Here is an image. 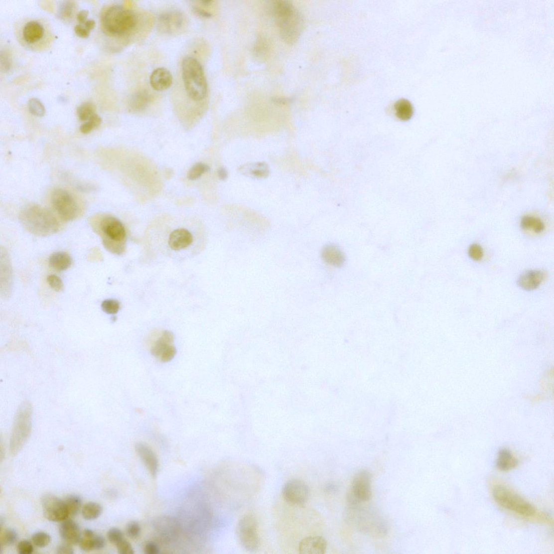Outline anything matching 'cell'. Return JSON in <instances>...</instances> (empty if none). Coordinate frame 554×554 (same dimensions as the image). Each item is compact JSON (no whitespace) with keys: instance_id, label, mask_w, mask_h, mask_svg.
<instances>
[{"instance_id":"cell-30","label":"cell","mask_w":554,"mask_h":554,"mask_svg":"<svg viewBox=\"0 0 554 554\" xmlns=\"http://www.w3.org/2000/svg\"><path fill=\"white\" fill-rule=\"evenodd\" d=\"M102 506L96 502H89L82 509L83 518L87 520H95L103 513Z\"/></svg>"},{"instance_id":"cell-41","label":"cell","mask_w":554,"mask_h":554,"mask_svg":"<svg viewBox=\"0 0 554 554\" xmlns=\"http://www.w3.org/2000/svg\"><path fill=\"white\" fill-rule=\"evenodd\" d=\"M47 280L49 286L55 291L61 292L64 289V284L58 276L54 275H50L47 277Z\"/></svg>"},{"instance_id":"cell-7","label":"cell","mask_w":554,"mask_h":554,"mask_svg":"<svg viewBox=\"0 0 554 554\" xmlns=\"http://www.w3.org/2000/svg\"><path fill=\"white\" fill-rule=\"evenodd\" d=\"M32 408L29 403L25 402L18 409L12 427L10 440V451L16 454L26 443L31 429Z\"/></svg>"},{"instance_id":"cell-2","label":"cell","mask_w":554,"mask_h":554,"mask_svg":"<svg viewBox=\"0 0 554 554\" xmlns=\"http://www.w3.org/2000/svg\"><path fill=\"white\" fill-rule=\"evenodd\" d=\"M101 26L105 34L112 37H122L133 31L137 24L135 12L123 6L113 4L101 14Z\"/></svg>"},{"instance_id":"cell-20","label":"cell","mask_w":554,"mask_h":554,"mask_svg":"<svg viewBox=\"0 0 554 554\" xmlns=\"http://www.w3.org/2000/svg\"><path fill=\"white\" fill-rule=\"evenodd\" d=\"M323 260L330 265L341 267L345 263V256L342 251L333 245H327L322 252Z\"/></svg>"},{"instance_id":"cell-14","label":"cell","mask_w":554,"mask_h":554,"mask_svg":"<svg viewBox=\"0 0 554 554\" xmlns=\"http://www.w3.org/2000/svg\"><path fill=\"white\" fill-rule=\"evenodd\" d=\"M327 544L322 537L311 536L302 540L298 547L300 554H324Z\"/></svg>"},{"instance_id":"cell-24","label":"cell","mask_w":554,"mask_h":554,"mask_svg":"<svg viewBox=\"0 0 554 554\" xmlns=\"http://www.w3.org/2000/svg\"><path fill=\"white\" fill-rule=\"evenodd\" d=\"M72 263L71 257L64 252L56 253L50 256L49 259V266L58 272H63L70 268Z\"/></svg>"},{"instance_id":"cell-51","label":"cell","mask_w":554,"mask_h":554,"mask_svg":"<svg viewBox=\"0 0 554 554\" xmlns=\"http://www.w3.org/2000/svg\"><path fill=\"white\" fill-rule=\"evenodd\" d=\"M144 552L146 554H158L160 553V549L159 546L155 543L149 542L144 547Z\"/></svg>"},{"instance_id":"cell-22","label":"cell","mask_w":554,"mask_h":554,"mask_svg":"<svg viewBox=\"0 0 554 554\" xmlns=\"http://www.w3.org/2000/svg\"><path fill=\"white\" fill-rule=\"evenodd\" d=\"M239 171L244 175L255 178H266L270 172L268 165L264 162L249 163L241 167Z\"/></svg>"},{"instance_id":"cell-33","label":"cell","mask_w":554,"mask_h":554,"mask_svg":"<svg viewBox=\"0 0 554 554\" xmlns=\"http://www.w3.org/2000/svg\"><path fill=\"white\" fill-rule=\"evenodd\" d=\"M96 111L95 105L90 102H86L78 107L77 115L81 122H87L93 115L96 114Z\"/></svg>"},{"instance_id":"cell-12","label":"cell","mask_w":554,"mask_h":554,"mask_svg":"<svg viewBox=\"0 0 554 554\" xmlns=\"http://www.w3.org/2000/svg\"><path fill=\"white\" fill-rule=\"evenodd\" d=\"M372 477L366 470L359 471L355 476L349 493L360 502L370 501L372 497Z\"/></svg>"},{"instance_id":"cell-46","label":"cell","mask_w":554,"mask_h":554,"mask_svg":"<svg viewBox=\"0 0 554 554\" xmlns=\"http://www.w3.org/2000/svg\"><path fill=\"white\" fill-rule=\"evenodd\" d=\"M17 551L20 554H31L34 552V547L29 541L22 540L17 544Z\"/></svg>"},{"instance_id":"cell-6","label":"cell","mask_w":554,"mask_h":554,"mask_svg":"<svg viewBox=\"0 0 554 554\" xmlns=\"http://www.w3.org/2000/svg\"><path fill=\"white\" fill-rule=\"evenodd\" d=\"M493 494L495 501L509 511L527 518H532L537 515L536 508L508 487L497 485L493 489Z\"/></svg>"},{"instance_id":"cell-54","label":"cell","mask_w":554,"mask_h":554,"mask_svg":"<svg viewBox=\"0 0 554 554\" xmlns=\"http://www.w3.org/2000/svg\"><path fill=\"white\" fill-rule=\"evenodd\" d=\"M192 9L194 13L199 17L204 18H210L212 16V14L210 13V12H208L204 9H201L199 7H193Z\"/></svg>"},{"instance_id":"cell-28","label":"cell","mask_w":554,"mask_h":554,"mask_svg":"<svg viewBox=\"0 0 554 554\" xmlns=\"http://www.w3.org/2000/svg\"><path fill=\"white\" fill-rule=\"evenodd\" d=\"M156 524L161 538L168 540L170 535H173L177 527L175 522L171 519L161 518L158 520Z\"/></svg>"},{"instance_id":"cell-19","label":"cell","mask_w":554,"mask_h":554,"mask_svg":"<svg viewBox=\"0 0 554 554\" xmlns=\"http://www.w3.org/2000/svg\"><path fill=\"white\" fill-rule=\"evenodd\" d=\"M544 278V274L541 271H528L519 277L518 284L520 287L525 290H533L540 286Z\"/></svg>"},{"instance_id":"cell-48","label":"cell","mask_w":554,"mask_h":554,"mask_svg":"<svg viewBox=\"0 0 554 554\" xmlns=\"http://www.w3.org/2000/svg\"><path fill=\"white\" fill-rule=\"evenodd\" d=\"M176 354H177V349L175 346L170 345L162 352L160 356L161 360L163 362H168L173 360Z\"/></svg>"},{"instance_id":"cell-49","label":"cell","mask_w":554,"mask_h":554,"mask_svg":"<svg viewBox=\"0 0 554 554\" xmlns=\"http://www.w3.org/2000/svg\"><path fill=\"white\" fill-rule=\"evenodd\" d=\"M1 65L2 70L4 72L9 70L11 66V59L10 58V55L7 52H4V53H1Z\"/></svg>"},{"instance_id":"cell-45","label":"cell","mask_w":554,"mask_h":554,"mask_svg":"<svg viewBox=\"0 0 554 554\" xmlns=\"http://www.w3.org/2000/svg\"><path fill=\"white\" fill-rule=\"evenodd\" d=\"M469 255L471 259L474 261L481 260L483 257V251L482 247L478 244L471 245L469 249Z\"/></svg>"},{"instance_id":"cell-23","label":"cell","mask_w":554,"mask_h":554,"mask_svg":"<svg viewBox=\"0 0 554 554\" xmlns=\"http://www.w3.org/2000/svg\"><path fill=\"white\" fill-rule=\"evenodd\" d=\"M519 461L512 451L507 449H503L499 452L496 461V466L500 470L508 471L518 467Z\"/></svg>"},{"instance_id":"cell-26","label":"cell","mask_w":554,"mask_h":554,"mask_svg":"<svg viewBox=\"0 0 554 554\" xmlns=\"http://www.w3.org/2000/svg\"><path fill=\"white\" fill-rule=\"evenodd\" d=\"M149 94L146 91L136 92L130 100V109L134 111H140L146 108L149 102Z\"/></svg>"},{"instance_id":"cell-27","label":"cell","mask_w":554,"mask_h":554,"mask_svg":"<svg viewBox=\"0 0 554 554\" xmlns=\"http://www.w3.org/2000/svg\"><path fill=\"white\" fill-rule=\"evenodd\" d=\"M1 254L4 258V260H3L2 258L1 257V268L4 269L3 273H4V275L1 276V278H2L3 277H4V279L2 281H1V293L3 292V291H4L3 294L5 295L9 294V291L10 290L9 287L10 286V284L11 282V269L10 268L9 261H8V258L7 256L6 255V253H5V252L4 256L1 253ZM1 272L3 273L2 272Z\"/></svg>"},{"instance_id":"cell-43","label":"cell","mask_w":554,"mask_h":554,"mask_svg":"<svg viewBox=\"0 0 554 554\" xmlns=\"http://www.w3.org/2000/svg\"><path fill=\"white\" fill-rule=\"evenodd\" d=\"M95 535L96 534H94L93 536L92 537L83 536L81 537L79 545L82 550L85 552L95 550L94 540Z\"/></svg>"},{"instance_id":"cell-37","label":"cell","mask_w":554,"mask_h":554,"mask_svg":"<svg viewBox=\"0 0 554 554\" xmlns=\"http://www.w3.org/2000/svg\"><path fill=\"white\" fill-rule=\"evenodd\" d=\"M75 8L74 3L72 1H66L63 3L59 8V14L62 19L67 20L72 18Z\"/></svg>"},{"instance_id":"cell-56","label":"cell","mask_w":554,"mask_h":554,"mask_svg":"<svg viewBox=\"0 0 554 554\" xmlns=\"http://www.w3.org/2000/svg\"><path fill=\"white\" fill-rule=\"evenodd\" d=\"M85 27L90 31L96 27V21L93 20H87L84 24Z\"/></svg>"},{"instance_id":"cell-16","label":"cell","mask_w":554,"mask_h":554,"mask_svg":"<svg viewBox=\"0 0 554 554\" xmlns=\"http://www.w3.org/2000/svg\"><path fill=\"white\" fill-rule=\"evenodd\" d=\"M183 22V16L178 11H168L159 17L158 26L160 30L166 33H172L179 29Z\"/></svg>"},{"instance_id":"cell-9","label":"cell","mask_w":554,"mask_h":554,"mask_svg":"<svg viewBox=\"0 0 554 554\" xmlns=\"http://www.w3.org/2000/svg\"><path fill=\"white\" fill-rule=\"evenodd\" d=\"M51 200L54 209L64 221L70 222L78 217V204L72 195L66 190L56 189L52 193Z\"/></svg>"},{"instance_id":"cell-57","label":"cell","mask_w":554,"mask_h":554,"mask_svg":"<svg viewBox=\"0 0 554 554\" xmlns=\"http://www.w3.org/2000/svg\"><path fill=\"white\" fill-rule=\"evenodd\" d=\"M213 2V1H211V0H210H210H209V1H206V0H204V1H200V3H202L203 4H204V5H210V4H211V3H212Z\"/></svg>"},{"instance_id":"cell-53","label":"cell","mask_w":554,"mask_h":554,"mask_svg":"<svg viewBox=\"0 0 554 554\" xmlns=\"http://www.w3.org/2000/svg\"><path fill=\"white\" fill-rule=\"evenodd\" d=\"M89 14V12L87 10H82L80 11L77 15V18L80 24L83 25L87 20V18Z\"/></svg>"},{"instance_id":"cell-36","label":"cell","mask_w":554,"mask_h":554,"mask_svg":"<svg viewBox=\"0 0 554 554\" xmlns=\"http://www.w3.org/2000/svg\"><path fill=\"white\" fill-rule=\"evenodd\" d=\"M28 106L30 113L34 116L42 117L45 114V107L39 99L36 98L30 99Z\"/></svg>"},{"instance_id":"cell-8","label":"cell","mask_w":554,"mask_h":554,"mask_svg":"<svg viewBox=\"0 0 554 554\" xmlns=\"http://www.w3.org/2000/svg\"><path fill=\"white\" fill-rule=\"evenodd\" d=\"M258 522L256 516L251 514L245 515L239 520L236 528L239 543L249 552L256 551L260 545L258 534Z\"/></svg>"},{"instance_id":"cell-13","label":"cell","mask_w":554,"mask_h":554,"mask_svg":"<svg viewBox=\"0 0 554 554\" xmlns=\"http://www.w3.org/2000/svg\"><path fill=\"white\" fill-rule=\"evenodd\" d=\"M135 449L151 476L156 477L159 469V461L155 452L148 445L142 442L137 443Z\"/></svg>"},{"instance_id":"cell-35","label":"cell","mask_w":554,"mask_h":554,"mask_svg":"<svg viewBox=\"0 0 554 554\" xmlns=\"http://www.w3.org/2000/svg\"><path fill=\"white\" fill-rule=\"evenodd\" d=\"M102 123V119L97 114H94L91 118L82 125L80 130L82 134H89L94 129L98 128Z\"/></svg>"},{"instance_id":"cell-50","label":"cell","mask_w":554,"mask_h":554,"mask_svg":"<svg viewBox=\"0 0 554 554\" xmlns=\"http://www.w3.org/2000/svg\"><path fill=\"white\" fill-rule=\"evenodd\" d=\"M75 33L81 37V38H87L90 35L91 31L88 30L83 25L77 24L74 28Z\"/></svg>"},{"instance_id":"cell-44","label":"cell","mask_w":554,"mask_h":554,"mask_svg":"<svg viewBox=\"0 0 554 554\" xmlns=\"http://www.w3.org/2000/svg\"><path fill=\"white\" fill-rule=\"evenodd\" d=\"M108 537L110 543L116 545L124 539L123 533L117 528L110 529L108 533Z\"/></svg>"},{"instance_id":"cell-15","label":"cell","mask_w":554,"mask_h":554,"mask_svg":"<svg viewBox=\"0 0 554 554\" xmlns=\"http://www.w3.org/2000/svg\"><path fill=\"white\" fill-rule=\"evenodd\" d=\"M59 532L62 539L71 545L79 544L82 537L79 525L71 519H67L62 521Z\"/></svg>"},{"instance_id":"cell-40","label":"cell","mask_w":554,"mask_h":554,"mask_svg":"<svg viewBox=\"0 0 554 554\" xmlns=\"http://www.w3.org/2000/svg\"><path fill=\"white\" fill-rule=\"evenodd\" d=\"M102 308L105 313L115 314L118 313L120 309V304L117 300L107 299L103 301Z\"/></svg>"},{"instance_id":"cell-38","label":"cell","mask_w":554,"mask_h":554,"mask_svg":"<svg viewBox=\"0 0 554 554\" xmlns=\"http://www.w3.org/2000/svg\"><path fill=\"white\" fill-rule=\"evenodd\" d=\"M18 535L12 529H7L4 531L1 536V546H10L14 545L17 541Z\"/></svg>"},{"instance_id":"cell-18","label":"cell","mask_w":554,"mask_h":554,"mask_svg":"<svg viewBox=\"0 0 554 554\" xmlns=\"http://www.w3.org/2000/svg\"><path fill=\"white\" fill-rule=\"evenodd\" d=\"M193 237L190 232L184 229L174 230L169 237L168 244L172 250L184 249L192 244Z\"/></svg>"},{"instance_id":"cell-10","label":"cell","mask_w":554,"mask_h":554,"mask_svg":"<svg viewBox=\"0 0 554 554\" xmlns=\"http://www.w3.org/2000/svg\"><path fill=\"white\" fill-rule=\"evenodd\" d=\"M282 495L283 498L289 504L303 506L309 499L310 489L303 481L293 479L284 484Z\"/></svg>"},{"instance_id":"cell-55","label":"cell","mask_w":554,"mask_h":554,"mask_svg":"<svg viewBox=\"0 0 554 554\" xmlns=\"http://www.w3.org/2000/svg\"><path fill=\"white\" fill-rule=\"evenodd\" d=\"M218 174L219 177L221 180H225L228 178V173L227 170L224 167H220L218 169Z\"/></svg>"},{"instance_id":"cell-1","label":"cell","mask_w":554,"mask_h":554,"mask_svg":"<svg viewBox=\"0 0 554 554\" xmlns=\"http://www.w3.org/2000/svg\"><path fill=\"white\" fill-rule=\"evenodd\" d=\"M281 38L289 45L297 41L303 28V18L291 2L278 0L272 7Z\"/></svg>"},{"instance_id":"cell-25","label":"cell","mask_w":554,"mask_h":554,"mask_svg":"<svg viewBox=\"0 0 554 554\" xmlns=\"http://www.w3.org/2000/svg\"><path fill=\"white\" fill-rule=\"evenodd\" d=\"M174 342L173 333L169 331H165L162 335L156 341L151 349V353L155 357H159L168 346L171 345Z\"/></svg>"},{"instance_id":"cell-3","label":"cell","mask_w":554,"mask_h":554,"mask_svg":"<svg viewBox=\"0 0 554 554\" xmlns=\"http://www.w3.org/2000/svg\"><path fill=\"white\" fill-rule=\"evenodd\" d=\"M20 219L24 228L35 236L45 237L55 234L60 224L53 213L39 205H31L22 211Z\"/></svg>"},{"instance_id":"cell-42","label":"cell","mask_w":554,"mask_h":554,"mask_svg":"<svg viewBox=\"0 0 554 554\" xmlns=\"http://www.w3.org/2000/svg\"><path fill=\"white\" fill-rule=\"evenodd\" d=\"M127 533L128 536L131 539H136L139 536L141 533V527L136 521H131L128 524Z\"/></svg>"},{"instance_id":"cell-11","label":"cell","mask_w":554,"mask_h":554,"mask_svg":"<svg viewBox=\"0 0 554 554\" xmlns=\"http://www.w3.org/2000/svg\"><path fill=\"white\" fill-rule=\"evenodd\" d=\"M41 504L44 515L50 521L62 522L69 517L65 501L53 495H43Z\"/></svg>"},{"instance_id":"cell-32","label":"cell","mask_w":554,"mask_h":554,"mask_svg":"<svg viewBox=\"0 0 554 554\" xmlns=\"http://www.w3.org/2000/svg\"><path fill=\"white\" fill-rule=\"evenodd\" d=\"M521 227L524 230H533L537 234L544 231L545 225L540 219L526 216L521 220Z\"/></svg>"},{"instance_id":"cell-47","label":"cell","mask_w":554,"mask_h":554,"mask_svg":"<svg viewBox=\"0 0 554 554\" xmlns=\"http://www.w3.org/2000/svg\"><path fill=\"white\" fill-rule=\"evenodd\" d=\"M118 553L121 554H134L133 547L127 540L123 539L116 545Z\"/></svg>"},{"instance_id":"cell-52","label":"cell","mask_w":554,"mask_h":554,"mask_svg":"<svg viewBox=\"0 0 554 554\" xmlns=\"http://www.w3.org/2000/svg\"><path fill=\"white\" fill-rule=\"evenodd\" d=\"M74 553L71 545L68 544L60 545L57 549V554H73Z\"/></svg>"},{"instance_id":"cell-39","label":"cell","mask_w":554,"mask_h":554,"mask_svg":"<svg viewBox=\"0 0 554 554\" xmlns=\"http://www.w3.org/2000/svg\"><path fill=\"white\" fill-rule=\"evenodd\" d=\"M31 539H32L33 544L36 547L39 548L45 547L48 546L50 542V537L49 535L43 532L35 533L33 535Z\"/></svg>"},{"instance_id":"cell-21","label":"cell","mask_w":554,"mask_h":554,"mask_svg":"<svg viewBox=\"0 0 554 554\" xmlns=\"http://www.w3.org/2000/svg\"><path fill=\"white\" fill-rule=\"evenodd\" d=\"M44 31L45 30L40 22L31 21L24 25L22 31L23 37L27 43H34L42 38Z\"/></svg>"},{"instance_id":"cell-34","label":"cell","mask_w":554,"mask_h":554,"mask_svg":"<svg viewBox=\"0 0 554 554\" xmlns=\"http://www.w3.org/2000/svg\"><path fill=\"white\" fill-rule=\"evenodd\" d=\"M210 167L203 163L198 162L194 165L189 170L187 178L191 180L199 178L201 175L210 171Z\"/></svg>"},{"instance_id":"cell-29","label":"cell","mask_w":554,"mask_h":554,"mask_svg":"<svg viewBox=\"0 0 554 554\" xmlns=\"http://www.w3.org/2000/svg\"><path fill=\"white\" fill-rule=\"evenodd\" d=\"M397 116L402 121H408L413 115V106L408 100L401 99L395 104Z\"/></svg>"},{"instance_id":"cell-5","label":"cell","mask_w":554,"mask_h":554,"mask_svg":"<svg viewBox=\"0 0 554 554\" xmlns=\"http://www.w3.org/2000/svg\"><path fill=\"white\" fill-rule=\"evenodd\" d=\"M181 67L188 96L196 102L203 100L206 96L207 84L202 66L197 59L187 57L182 61Z\"/></svg>"},{"instance_id":"cell-17","label":"cell","mask_w":554,"mask_h":554,"mask_svg":"<svg viewBox=\"0 0 554 554\" xmlns=\"http://www.w3.org/2000/svg\"><path fill=\"white\" fill-rule=\"evenodd\" d=\"M172 83V75L166 68H156L150 75V84L155 91H165L171 86Z\"/></svg>"},{"instance_id":"cell-4","label":"cell","mask_w":554,"mask_h":554,"mask_svg":"<svg viewBox=\"0 0 554 554\" xmlns=\"http://www.w3.org/2000/svg\"><path fill=\"white\" fill-rule=\"evenodd\" d=\"M96 231L102 238L107 250L116 255H122L125 253L127 233L119 220L113 217H105L100 220Z\"/></svg>"},{"instance_id":"cell-31","label":"cell","mask_w":554,"mask_h":554,"mask_svg":"<svg viewBox=\"0 0 554 554\" xmlns=\"http://www.w3.org/2000/svg\"><path fill=\"white\" fill-rule=\"evenodd\" d=\"M69 516H75L79 513L83 501L79 496L71 495L66 497L64 501Z\"/></svg>"}]
</instances>
